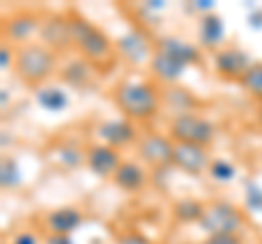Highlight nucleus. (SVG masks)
<instances>
[{"label":"nucleus","mask_w":262,"mask_h":244,"mask_svg":"<svg viewBox=\"0 0 262 244\" xmlns=\"http://www.w3.org/2000/svg\"><path fill=\"white\" fill-rule=\"evenodd\" d=\"M114 105L131 122H149L162 109V92L155 81L127 77L114 87Z\"/></svg>","instance_id":"f257e3e1"},{"label":"nucleus","mask_w":262,"mask_h":244,"mask_svg":"<svg viewBox=\"0 0 262 244\" xmlns=\"http://www.w3.org/2000/svg\"><path fill=\"white\" fill-rule=\"evenodd\" d=\"M68 20H70L72 46L81 53L85 61H90L101 75H105L116 63V57H118L114 42L105 35V31H101L96 24L85 20L83 15L70 11Z\"/></svg>","instance_id":"f03ea898"},{"label":"nucleus","mask_w":262,"mask_h":244,"mask_svg":"<svg viewBox=\"0 0 262 244\" xmlns=\"http://www.w3.org/2000/svg\"><path fill=\"white\" fill-rule=\"evenodd\" d=\"M57 72V53L46 48L39 42H31L27 46L15 48L13 75L20 83L29 87H44L48 79H53Z\"/></svg>","instance_id":"7ed1b4c3"},{"label":"nucleus","mask_w":262,"mask_h":244,"mask_svg":"<svg viewBox=\"0 0 262 244\" xmlns=\"http://www.w3.org/2000/svg\"><path fill=\"white\" fill-rule=\"evenodd\" d=\"M168 137L175 144H194V146H208L214 142L216 127L214 122L199 116V113H182L173 116L168 122Z\"/></svg>","instance_id":"20e7f679"},{"label":"nucleus","mask_w":262,"mask_h":244,"mask_svg":"<svg viewBox=\"0 0 262 244\" xmlns=\"http://www.w3.org/2000/svg\"><path fill=\"white\" fill-rule=\"evenodd\" d=\"M245 225V211L227 201L206 203V211L199 221V227L208 235L216 233H238Z\"/></svg>","instance_id":"39448f33"},{"label":"nucleus","mask_w":262,"mask_h":244,"mask_svg":"<svg viewBox=\"0 0 262 244\" xmlns=\"http://www.w3.org/2000/svg\"><path fill=\"white\" fill-rule=\"evenodd\" d=\"M173 151H175V142L164 133L140 135V140L136 144L138 157H140L149 168L173 166Z\"/></svg>","instance_id":"423d86ee"},{"label":"nucleus","mask_w":262,"mask_h":244,"mask_svg":"<svg viewBox=\"0 0 262 244\" xmlns=\"http://www.w3.org/2000/svg\"><path fill=\"white\" fill-rule=\"evenodd\" d=\"M114 46H116V53L120 59H125L131 66L149 63L155 53V39H151L144 31H138V29L120 35L116 42H114Z\"/></svg>","instance_id":"0eeeda50"},{"label":"nucleus","mask_w":262,"mask_h":244,"mask_svg":"<svg viewBox=\"0 0 262 244\" xmlns=\"http://www.w3.org/2000/svg\"><path fill=\"white\" fill-rule=\"evenodd\" d=\"M42 20H44V18H39V15L33 13V11L11 13L9 18H5V22H3V37H5V44L18 46V48L31 44V37L39 33Z\"/></svg>","instance_id":"6e6552de"},{"label":"nucleus","mask_w":262,"mask_h":244,"mask_svg":"<svg viewBox=\"0 0 262 244\" xmlns=\"http://www.w3.org/2000/svg\"><path fill=\"white\" fill-rule=\"evenodd\" d=\"M39 44H44L46 48H51L53 53H68L72 46V33H70V20L68 13H55L46 15L39 27Z\"/></svg>","instance_id":"1a4fd4ad"},{"label":"nucleus","mask_w":262,"mask_h":244,"mask_svg":"<svg viewBox=\"0 0 262 244\" xmlns=\"http://www.w3.org/2000/svg\"><path fill=\"white\" fill-rule=\"evenodd\" d=\"M212 61H214V72L225 79V81H238L247 75V70L253 66L251 57L241 51V48H221V51L214 53V57H212Z\"/></svg>","instance_id":"9d476101"},{"label":"nucleus","mask_w":262,"mask_h":244,"mask_svg":"<svg viewBox=\"0 0 262 244\" xmlns=\"http://www.w3.org/2000/svg\"><path fill=\"white\" fill-rule=\"evenodd\" d=\"M96 135L101 140V144H107L116 151L127 149L131 144H138V140H140V135L136 131V125L127 118H110L101 122L96 129Z\"/></svg>","instance_id":"9b49d317"},{"label":"nucleus","mask_w":262,"mask_h":244,"mask_svg":"<svg viewBox=\"0 0 262 244\" xmlns=\"http://www.w3.org/2000/svg\"><path fill=\"white\" fill-rule=\"evenodd\" d=\"M122 164L120 151L112 149L107 144H92L85 151V166L92 175L101 177V179H112L114 173L118 170Z\"/></svg>","instance_id":"f8f14e48"},{"label":"nucleus","mask_w":262,"mask_h":244,"mask_svg":"<svg viewBox=\"0 0 262 244\" xmlns=\"http://www.w3.org/2000/svg\"><path fill=\"white\" fill-rule=\"evenodd\" d=\"M212 159L208 149L203 146H194V144H175L173 151V166L182 173L190 175V177H199L201 173H206L210 168Z\"/></svg>","instance_id":"ddd939ff"},{"label":"nucleus","mask_w":262,"mask_h":244,"mask_svg":"<svg viewBox=\"0 0 262 244\" xmlns=\"http://www.w3.org/2000/svg\"><path fill=\"white\" fill-rule=\"evenodd\" d=\"M46 233H57V235H72L81 225H83V214L79 207L63 205L53 211H48L44 218Z\"/></svg>","instance_id":"4468645a"},{"label":"nucleus","mask_w":262,"mask_h":244,"mask_svg":"<svg viewBox=\"0 0 262 244\" xmlns=\"http://www.w3.org/2000/svg\"><path fill=\"white\" fill-rule=\"evenodd\" d=\"M155 51L168 55V57H173V59H177L179 63H184L186 68L188 66H194V63L201 61L199 46H194L190 42H184V39H179L175 35L158 37V39H155Z\"/></svg>","instance_id":"2eb2a0df"},{"label":"nucleus","mask_w":262,"mask_h":244,"mask_svg":"<svg viewBox=\"0 0 262 244\" xmlns=\"http://www.w3.org/2000/svg\"><path fill=\"white\" fill-rule=\"evenodd\" d=\"M112 181H114V185H116L118 190L127 192V194H136V192L144 190L149 177H146V170L138 164V161L122 159V164L118 166L116 173H114Z\"/></svg>","instance_id":"dca6fc26"},{"label":"nucleus","mask_w":262,"mask_h":244,"mask_svg":"<svg viewBox=\"0 0 262 244\" xmlns=\"http://www.w3.org/2000/svg\"><path fill=\"white\" fill-rule=\"evenodd\" d=\"M96 75H98V70L90 61H85L83 57L70 59L59 72L63 83L70 85V87H77V89H88L90 85H94Z\"/></svg>","instance_id":"f3484780"},{"label":"nucleus","mask_w":262,"mask_h":244,"mask_svg":"<svg viewBox=\"0 0 262 244\" xmlns=\"http://www.w3.org/2000/svg\"><path fill=\"white\" fill-rule=\"evenodd\" d=\"M149 72L155 81H160L164 85H177V81L184 77L186 66L179 63L177 59H173V57L155 51L149 61Z\"/></svg>","instance_id":"a211bd4d"},{"label":"nucleus","mask_w":262,"mask_h":244,"mask_svg":"<svg viewBox=\"0 0 262 244\" xmlns=\"http://www.w3.org/2000/svg\"><path fill=\"white\" fill-rule=\"evenodd\" d=\"M162 105L166 109L175 111V116H182V113H192V109L196 107V96L188 87L168 85L162 92Z\"/></svg>","instance_id":"6ab92c4d"},{"label":"nucleus","mask_w":262,"mask_h":244,"mask_svg":"<svg viewBox=\"0 0 262 244\" xmlns=\"http://www.w3.org/2000/svg\"><path fill=\"white\" fill-rule=\"evenodd\" d=\"M225 35V24H223V18L214 11V13H206L199 22V39L203 46L208 48H214L219 46V42L223 39Z\"/></svg>","instance_id":"aec40b11"},{"label":"nucleus","mask_w":262,"mask_h":244,"mask_svg":"<svg viewBox=\"0 0 262 244\" xmlns=\"http://www.w3.org/2000/svg\"><path fill=\"white\" fill-rule=\"evenodd\" d=\"M203 211H206V203L190 199V197L175 201L173 207H170L173 218L177 223H182V225H192V223L199 225V221L203 218Z\"/></svg>","instance_id":"412c9836"},{"label":"nucleus","mask_w":262,"mask_h":244,"mask_svg":"<svg viewBox=\"0 0 262 244\" xmlns=\"http://www.w3.org/2000/svg\"><path fill=\"white\" fill-rule=\"evenodd\" d=\"M35 101H37V105L42 109L53 111V113L68 109V103H70L66 89L55 87V85H44V87L35 89Z\"/></svg>","instance_id":"4be33fe9"},{"label":"nucleus","mask_w":262,"mask_h":244,"mask_svg":"<svg viewBox=\"0 0 262 244\" xmlns=\"http://www.w3.org/2000/svg\"><path fill=\"white\" fill-rule=\"evenodd\" d=\"M22 183V170L13 157H3L0 161V185L3 190H13Z\"/></svg>","instance_id":"5701e85b"},{"label":"nucleus","mask_w":262,"mask_h":244,"mask_svg":"<svg viewBox=\"0 0 262 244\" xmlns=\"http://www.w3.org/2000/svg\"><path fill=\"white\" fill-rule=\"evenodd\" d=\"M241 87L262 103V61L253 63V66L247 70V75L241 79Z\"/></svg>","instance_id":"b1692460"},{"label":"nucleus","mask_w":262,"mask_h":244,"mask_svg":"<svg viewBox=\"0 0 262 244\" xmlns=\"http://www.w3.org/2000/svg\"><path fill=\"white\" fill-rule=\"evenodd\" d=\"M208 173H210V177L214 179L216 183H229V181H234V179H236L238 170H236V166L229 159L219 157V159H212Z\"/></svg>","instance_id":"393cba45"},{"label":"nucleus","mask_w":262,"mask_h":244,"mask_svg":"<svg viewBox=\"0 0 262 244\" xmlns=\"http://www.w3.org/2000/svg\"><path fill=\"white\" fill-rule=\"evenodd\" d=\"M59 161H61L66 168H79L85 161V155L77 149V146L63 144L61 149H59Z\"/></svg>","instance_id":"a878e982"},{"label":"nucleus","mask_w":262,"mask_h":244,"mask_svg":"<svg viewBox=\"0 0 262 244\" xmlns=\"http://www.w3.org/2000/svg\"><path fill=\"white\" fill-rule=\"evenodd\" d=\"M199 244H243V238L238 233H216V235H206Z\"/></svg>","instance_id":"bb28decb"},{"label":"nucleus","mask_w":262,"mask_h":244,"mask_svg":"<svg viewBox=\"0 0 262 244\" xmlns=\"http://www.w3.org/2000/svg\"><path fill=\"white\" fill-rule=\"evenodd\" d=\"M247 207L253 209V211H260L262 209V190L258 185H251L247 188Z\"/></svg>","instance_id":"cd10ccee"},{"label":"nucleus","mask_w":262,"mask_h":244,"mask_svg":"<svg viewBox=\"0 0 262 244\" xmlns=\"http://www.w3.org/2000/svg\"><path fill=\"white\" fill-rule=\"evenodd\" d=\"M13 61H15V51H13V46L3 44V46H0V68H3V70H9V68H13Z\"/></svg>","instance_id":"c85d7f7f"},{"label":"nucleus","mask_w":262,"mask_h":244,"mask_svg":"<svg viewBox=\"0 0 262 244\" xmlns=\"http://www.w3.org/2000/svg\"><path fill=\"white\" fill-rule=\"evenodd\" d=\"M11 244H39V240H37V235L33 233V231H18L11 238Z\"/></svg>","instance_id":"c756f323"},{"label":"nucleus","mask_w":262,"mask_h":244,"mask_svg":"<svg viewBox=\"0 0 262 244\" xmlns=\"http://www.w3.org/2000/svg\"><path fill=\"white\" fill-rule=\"evenodd\" d=\"M44 244H75L70 235H57V233H46Z\"/></svg>","instance_id":"7c9ffc66"},{"label":"nucleus","mask_w":262,"mask_h":244,"mask_svg":"<svg viewBox=\"0 0 262 244\" xmlns=\"http://www.w3.org/2000/svg\"><path fill=\"white\" fill-rule=\"evenodd\" d=\"M120 244H149V242H146L144 238H140L138 233H129L127 238H122V240H120Z\"/></svg>","instance_id":"2f4dec72"},{"label":"nucleus","mask_w":262,"mask_h":244,"mask_svg":"<svg viewBox=\"0 0 262 244\" xmlns=\"http://www.w3.org/2000/svg\"><path fill=\"white\" fill-rule=\"evenodd\" d=\"M194 7H196L199 11L214 13V3H212V0H199V3H194Z\"/></svg>","instance_id":"473e14b6"},{"label":"nucleus","mask_w":262,"mask_h":244,"mask_svg":"<svg viewBox=\"0 0 262 244\" xmlns=\"http://www.w3.org/2000/svg\"><path fill=\"white\" fill-rule=\"evenodd\" d=\"M146 7H149V9H155V11H160V9H164V7H166V3H162V0H153V3H149Z\"/></svg>","instance_id":"72a5a7b5"},{"label":"nucleus","mask_w":262,"mask_h":244,"mask_svg":"<svg viewBox=\"0 0 262 244\" xmlns=\"http://www.w3.org/2000/svg\"><path fill=\"white\" fill-rule=\"evenodd\" d=\"M256 120H258V125L262 127V103L258 105V111H256Z\"/></svg>","instance_id":"f704fd0d"},{"label":"nucleus","mask_w":262,"mask_h":244,"mask_svg":"<svg viewBox=\"0 0 262 244\" xmlns=\"http://www.w3.org/2000/svg\"><path fill=\"white\" fill-rule=\"evenodd\" d=\"M7 101H11V96L7 94V89H3V107H7Z\"/></svg>","instance_id":"c9c22d12"}]
</instances>
